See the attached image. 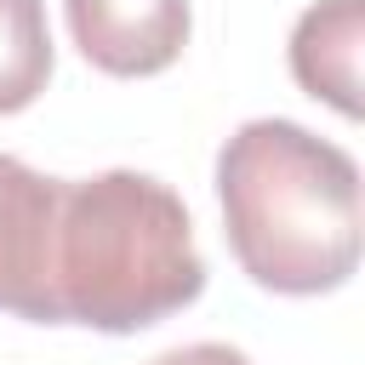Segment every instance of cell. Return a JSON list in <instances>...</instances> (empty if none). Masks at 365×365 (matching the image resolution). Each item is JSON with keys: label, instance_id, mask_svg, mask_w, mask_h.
Masks as SVG:
<instances>
[{"label": "cell", "instance_id": "cell-7", "mask_svg": "<svg viewBox=\"0 0 365 365\" xmlns=\"http://www.w3.org/2000/svg\"><path fill=\"white\" fill-rule=\"evenodd\" d=\"M154 365H251L240 348H228V342H188V348H171V354H160Z\"/></svg>", "mask_w": 365, "mask_h": 365}, {"label": "cell", "instance_id": "cell-5", "mask_svg": "<svg viewBox=\"0 0 365 365\" xmlns=\"http://www.w3.org/2000/svg\"><path fill=\"white\" fill-rule=\"evenodd\" d=\"M359 34L365 0H319L291 29V74L308 97H325L342 120H359Z\"/></svg>", "mask_w": 365, "mask_h": 365}, {"label": "cell", "instance_id": "cell-1", "mask_svg": "<svg viewBox=\"0 0 365 365\" xmlns=\"http://www.w3.org/2000/svg\"><path fill=\"white\" fill-rule=\"evenodd\" d=\"M205 291L188 205L148 171L63 177L46 240V319L108 336L148 331Z\"/></svg>", "mask_w": 365, "mask_h": 365}, {"label": "cell", "instance_id": "cell-3", "mask_svg": "<svg viewBox=\"0 0 365 365\" xmlns=\"http://www.w3.org/2000/svg\"><path fill=\"white\" fill-rule=\"evenodd\" d=\"M80 57L114 80L160 74L188 46V0H63Z\"/></svg>", "mask_w": 365, "mask_h": 365}, {"label": "cell", "instance_id": "cell-4", "mask_svg": "<svg viewBox=\"0 0 365 365\" xmlns=\"http://www.w3.org/2000/svg\"><path fill=\"white\" fill-rule=\"evenodd\" d=\"M57 182L23 160L0 154V308L17 319H46V240L57 211Z\"/></svg>", "mask_w": 365, "mask_h": 365}, {"label": "cell", "instance_id": "cell-2", "mask_svg": "<svg viewBox=\"0 0 365 365\" xmlns=\"http://www.w3.org/2000/svg\"><path fill=\"white\" fill-rule=\"evenodd\" d=\"M234 262L279 297L336 291L359 268V165L297 120H245L217 154Z\"/></svg>", "mask_w": 365, "mask_h": 365}, {"label": "cell", "instance_id": "cell-6", "mask_svg": "<svg viewBox=\"0 0 365 365\" xmlns=\"http://www.w3.org/2000/svg\"><path fill=\"white\" fill-rule=\"evenodd\" d=\"M51 80L46 0H0V114L29 108Z\"/></svg>", "mask_w": 365, "mask_h": 365}]
</instances>
